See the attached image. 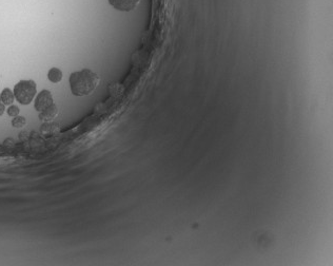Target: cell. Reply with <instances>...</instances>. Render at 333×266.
Masks as SVG:
<instances>
[{
    "label": "cell",
    "mask_w": 333,
    "mask_h": 266,
    "mask_svg": "<svg viewBox=\"0 0 333 266\" xmlns=\"http://www.w3.org/2000/svg\"><path fill=\"white\" fill-rule=\"evenodd\" d=\"M5 111V105L1 101V96H0V116H1Z\"/></svg>",
    "instance_id": "cell-10"
},
{
    "label": "cell",
    "mask_w": 333,
    "mask_h": 266,
    "mask_svg": "<svg viewBox=\"0 0 333 266\" xmlns=\"http://www.w3.org/2000/svg\"><path fill=\"white\" fill-rule=\"evenodd\" d=\"M141 0H109V3L117 11L130 12L140 3Z\"/></svg>",
    "instance_id": "cell-4"
},
{
    "label": "cell",
    "mask_w": 333,
    "mask_h": 266,
    "mask_svg": "<svg viewBox=\"0 0 333 266\" xmlns=\"http://www.w3.org/2000/svg\"><path fill=\"white\" fill-rule=\"evenodd\" d=\"M48 79H49L50 81L54 82V83H57V82L61 81V80H62L61 70H59L58 68H52L48 72Z\"/></svg>",
    "instance_id": "cell-7"
},
{
    "label": "cell",
    "mask_w": 333,
    "mask_h": 266,
    "mask_svg": "<svg viewBox=\"0 0 333 266\" xmlns=\"http://www.w3.org/2000/svg\"><path fill=\"white\" fill-rule=\"evenodd\" d=\"M57 115H58V108L55 104H52L50 107H48L45 110H42L41 112H39L38 116H39L41 121L51 122Z\"/></svg>",
    "instance_id": "cell-5"
},
{
    "label": "cell",
    "mask_w": 333,
    "mask_h": 266,
    "mask_svg": "<svg viewBox=\"0 0 333 266\" xmlns=\"http://www.w3.org/2000/svg\"><path fill=\"white\" fill-rule=\"evenodd\" d=\"M52 104H54V101L51 92H50L49 90H42L36 96L34 107L38 112H41L42 110H45L46 108L51 106Z\"/></svg>",
    "instance_id": "cell-3"
},
{
    "label": "cell",
    "mask_w": 333,
    "mask_h": 266,
    "mask_svg": "<svg viewBox=\"0 0 333 266\" xmlns=\"http://www.w3.org/2000/svg\"><path fill=\"white\" fill-rule=\"evenodd\" d=\"M14 95L17 102L21 105H29L33 102L37 93L36 82L32 80H25L18 81L14 87Z\"/></svg>",
    "instance_id": "cell-2"
},
{
    "label": "cell",
    "mask_w": 333,
    "mask_h": 266,
    "mask_svg": "<svg viewBox=\"0 0 333 266\" xmlns=\"http://www.w3.org/2000/svg\"><path fill=\"white\" fill-rule=\"evenodd\" d=\"M26 124V117H24V116L17 115L12 120V126L15 128H23V127H25Z\"/></svg>",
    "instance_id": "cell-8"
},
{
    "label": "cell",
    "mask_w": 333,
    "mask_h": 266,
    "mask_svg": "<svg viewBox=\"0 0 333 266\" xmlns=\"http://www.w3.org/2000/svg\"><path fill=\"white\" fill-rule=\"evenodd\" d=\"M1 101L4 105H8V106H11V105L14 103V100H15V95H14V92L9 89V88H5L2 90L1 94Z\"/></svg>",
    "instance_id": "cell-6"
},
{
    "label": "cell",
    "mask_w": 333,
    "mask_h": 266,
    "mask_svg": "<svg viewBox=\"0 0 333 266\" xmlns=\"http://www.w3.org/2000/svg\"><path fill=\"white\" fill-rule=\"evenodd\" d=\"M19 111L20 110H19V108L17 106H14V105H11V106L9 107V109H8V114L11 117H15V116H17L19 114Z\"/></svg>",
    "instance_id": "cell-9"
},
{
    "label": "cell",
    "mask_w": 333,
    "mask_h": 266,
    "mask_svg": "<svg viewBox=\"0 0 333 266\" xmlns=\"http://www.w3.org/2000/svg\"><path fill=\"white\" fill-rule=\"evenodd\" d=\"M99 80V76L90 69L73 72L69 79L71 92L79 97L89 95L97 88Z\"/></svg>",
    "instance_id": "cell-1"
}]
</instances>
